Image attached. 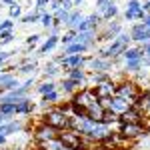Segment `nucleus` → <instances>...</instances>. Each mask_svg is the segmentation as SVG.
<instances>
[{"instance_id": "nucleus-1", "label": "nucleus", "mask_w": 150, "mask_h": 150, "mask_svg": "<svg viewBox=\"0 0 150 150\" xmlns=\"http://www.w3.org/2000/svg\"><path fill=\"white\" fill-rule=\"evenodd\" d=\"M44 124L52 126L54 130H64V128H70V118L62 110H50L44 116Z\"/></svg>"}, {"instance_id": "nucleus-2", "label": "nucleus", "mask_w": 150, "mask_h": 150, "mask_svg": "<svg viewBox=\"0 0 150 150\" xmlns=\"http://www.w3.org/2000/svg\"><path fill=\"white\" fill-rule=\"evenodd\" d=\"M114 92H116V96H118V98H124V100H126V102H130V104H134V102H136V98H138L136 84H132V82H126V84L118 86Z\"/></svg>"}, {"instance_id": "nucleus-3", "label": "nucleus", "mask_w": 150, "mask_h": 150, "mask_svg": "<svg viewBox=\"0 0 150 150\" xmlns=\"http://www.w3.org/2000/svg\"><path fill=\"white\" fill-rule=\"evenodd\" d=\"M60 144L64 146L66 150H78L82 148V140H80V134H76V132H62L60 136Z\"/></svg>"}, {"instance_id": "nucleus-4", "label": "nucleus", "mask_w": 150, "mask_h": 150, "mask_svg": "<svg viewBox=\"0 0 150 150\" xmlns=\"http://www.w3.org/2000/svg\"><path fill=\"white\" fill-rule=\"evenodd\" d=\"M98 98H96V94L92 92V90H82L80 94H76L74 96V102H72V106H78V108H88L92 102H96Z\"/></svg>"}, {"instance_id": "nucleus-5", "label": "nucleus", "mask_w": 150, "mask_h": 150, "mask_svg": "<svg viewBox=\"0 0 150 150\" xmlns=\"http://www.w3.org/2000/svg\"><path fill=\"white\" fill-rule=\"evenodd\" d=\"M130 106H132V104L126 102L124 98H118V96H114V98H110V102H108V108H106V110H110L112 114H124Z\"/></svg>"}, {"instance_id": "nucleus-6", "label": "nucleus", "mask_w": 150, "mask_h": 150, "mask_svg": "<svg viewBox=\"0 0 150 150\" xmlns=\"http://www.w3.org/2000/svg\"><path fill=\"white\" fill-rule=\"evenodd\" d=\"M140 118H142V112L136 110L134 106H130L124 114H120V120H122L124 124H140Z\"/></svg>"}, {"instance_id": "nucleus-7", "label": "nucleus", "mask_w": 150, "mask_h": 150, "mask_svg": "<svg viewBox=\"0 0 150 150\" xmlns=\"http://www.w3.org/2000/svg\"><path fill=\"white\" fill-rule=\"evenodd\" d=\"M128 40H130V38H128V36H124V34L118 36V40H116L114 44H112V46H110L108 50H106V52H104V56H116L118 52H124V48H126Z\"/></svg>"}, {"instance_id": "nucleus-8", "label": "nucleus", "mask_w": 150, "mask_h": 150, "mask_svg": "<svg viewBox=\"0 0 150 150\" xmlns=\"http://www.w3.org/2000/svg\"><path fill=\"white\" fill-rule=\"evenodd\" d=\"M114 84L112 82H102V84H98L96 86V98H100V100H104V98H112V94H114Z\"/></svg>"}, {"instance_id": "nucleus-9", "label": "nucleus", "mask_w": 150, "mask_h": 150, "mask_svg": "<svg viewBox=\"0 0 150 150\" xmlns=\"http://www.w3.org/2000/svg\"><path fill=\"white\" fill-rule=\"evenodd\" d=\"M120 134H122L124 138H136V136L142 134V126H140V124H124V122H122Z\"/></svg>"}, {"instance_id": "nucleus-10", "label": "nucleus", "mask_w": 150, "mask_h": 150, "mask_svg": "<svg viewBox=\"0 0 150 150\" xmlns=\"http://www.w3.org/2000/svg\"><path fill=\"white\" fill-rule=\"evenodd\" d=\"M36 138L40 140V142H44V140H54V138H58V136H56V130H54V128L44 124V126L36 128Z\"/></svg>"}, {"instance_id": "nucleus-11", "label": "nucleus", "mask_w": 150, "mask_h": 150, "mask_svg": "<svg viewBox=\"0 0 150 150\" xmlns=\"http://www.w3.org/2000/svg\"><path fill=\"white\" fill-rule=\"evenodd\" d=\"M126 18L128 20H134V18H144V10L136 0H130L128 4V10H126Z\"/></svg>"}, {"instance_id": "nucleus-12", "label": "nucleus", "mask_w": 150, "mask_h": 150, "mask_svg": "<svg viewBox=\"0 0 150 150\" xmlns=\"http://www.w3.org/2000/svg\"><path fill=\"white\" fill-rule=\"evenodd\" d=\"M130 38H134V40H148L150 38V28H146L144 24H138V26L132 28Z\"/></svg>"}, {"instance_id": "nucleus-13", "label": "nucleus", "mask_w": 150, "mask_h": 150, "mask_svg": "<svg viewBox=\"0 0 150 150\" xmlns=\"http://www.w3.org/2000/svg\"><path fill=\"white\" fill-rule=\"evenodd\" d=\"M62 62H64V66H66V68L74 70V68H78V66L82 64V56H80V54H74V56H70V58H64Z\"/></svg>"}, {"instance_id": "nucleus-14", "label": "nucleus", "mask_w": 150, "mask_h": 150, "mask_svg": "<svg viewBox=\"0 0 150 150\" xmlns=\"http://www.w3.org/2000/svg\"><path fill=\"white\" fill-rule=\"evenodd\" d=\"M40 148H42V150H64L58 138H54V140H44V142H40Z\"/></svg>"}, {"instance_id": "nucleus-15", "label": "nucleus", "mask_w": 150, "mask_h": 150, "mask_svg": "<svg viewBox=\"0 0 150 150\" xmlns=\"http://www.w3.org/2000/svg\"><path fill=\"white\" fill-rule=\"evenodd\" d=\"M84 50H86V44H80V42H78V44H74V46L66 48V52H64V54H72V52H84Z\"/></svg>"}, {"instance_id": "nucleus-16", "label": "nucleus", "mask_w": 150, "mask_h": 150, "mask_svg": "<svg viewBox=\"0 0 150 150\" xmlns=\"http://www.w3.org/2000/svg\"><path fill=\"white\" fill-rule=\"evenodd\" d=\"M116 12H118V8H116L114 4H106V8H104V16H106V18H110V16H114Z\"/></svg>"}, {"instance_id": "nucleus-17", "label": "nucleus", "mask_w": 150, "mask_h": 150, "mask_svg": "<svg viewBox=\"0 0 150 150\" xmlns=\"http://www.w3.org/2000/svg\"><path fill=\"white\" fill-rule=\"evenodd\" d=\"M124 56L128 60H138L140 58V50H124Z\"/></svg>"}, {"instance_id": "nucleus-18", "label": "nucleus", "mask_w": 150, "mask_h": 150, "mask_svg": "<svg viewBox=\"0 0 150 150\" xmlns=\"http://www.w3.org/2000/svg\"><path fill=\"white\" fill-rule=\"evenodd\" d=\"M82 78H84V74H82L78 68H74L72 72H70V80H74V82H80Z\"/></svg>"}, {"instance_id": "nucleus-19", "label": "nucleus", "mask_w": 150, "mask_h": 150, "mask_svg": "<svg viewBox=\"0 0 150 150\" xmlns=\"http://www.w3.org/2000/svg\"><path fill=\"white\" fill-rule=\"evenodd\" d=\"M68 18H70V16H68L64 10H58V12H56V24L62 22V20H64V22H68Z\"/></svg>"}, {"instance_id": "nucleus-20", "label": "nucleus", "mask_w": 150, "mask_h": 150, "mask_svg": "<svg viewBox=\"0 0 150 150\" xmlns=\"http://www.w3.org/2000/svg\"><path fill=\"white\" fill-rule=\"evenodd\" d=\"M54 44H56V36H52V38H50V40H48L46 44H44V46L40 48V52H46V50H50V48L54 46Z\"/></svg>"}, {"instance_id": "nucleus-21", "label": "nucleus", "mask_w": 150, "mask_h": 150, "mask_svg": "<svg viewBox=\"0 0 150 150\" xmlns=\"http://www.w3.org/2000/svg\"><path fill=\"white\" fill-rule=\"evenodd\" d=\"M92 66L96 70H104V68H108V64L106 62H102V60H92Z\"/></svg>"}, {"instance_id": "nucleus-22", "label": "nucleus", "mask_w": 150, "mask_h": 150, "mask_svg": "<svg viewBox=\"0 0 150 150\" xmlns=\"http://www.w3.org/2000/svg\"><path fill=\"white\" fill-rule=\"evenodd\" d=\"M78 20H80V14H78V12H74V14H72V16L68 18L70 26H78Z\"/></svg>"}, {"instance_id": "nucleus-23", "label": "nucleus", "mask_w": 150, "mask_h": 150, "mask_svg": "<svg viewBox=\"0 0 150 150\" xmlns=\"http://www.w3.org/2000/svg\"><path fill=\"white\" fill-rule=\"evenodd\" d=\"M56 100V92L52 90V92H48V94H44V104H48V102H54Z\"/></svg>"}, {"instance_id": "nucleus-24", "label": "nucleus", "mask_w": 150, "mask_h": 150, "mask_svg": "<svg viewBox=\"0 0 150 150\" xmlns=\"http://www.w3.org/2000/svg\"><path fill=\"white\" fill-rule=\"evenodd\" d=\"M52 90H54V84H50V82H48V84H42V86H40V92H44V94L52 92Z\"/></svg>"}, {"instance_id": "nucleus-25", "label": "nucleus", "mask_w": 150, "mask_h": 150, "mask_svg": "<svg viewBox=\"0 0 150 150\" xmlns=\"http://www.w3.org/2000/svg\"><path fill=\"white\" fill-rule=\"evenodd\" d=\"M76 84H78V82H74V80H66V82H64V90H66V92L74 90V86H76Z\"/></svg>"}, {"instance_id": "nucleus-26", "label": "nucleus", "mask_w": 150, "mask_h": 150, "mask_svg": "<svg viewBox=\"0 0 150 150\" xmlns=\"http://www.w3.org/2000/svg\"><path fill=\"white\" fill-rule=\"evenodd\" d=\"M140 64V60H128V70H136Z\"/></svg>"}, {"instance_id": "nucleus-27", "label": "nucleus", "mask_w": 150, "mask_h": 150, "mask_svg": "<svg viewBox=\"0 0 150 150\" xmlns=\"http://www.w3.org/2000/svg\"><path fill=\"white\" fill-rule=\"evenodd\" d=\"M12 28V22H2L0 24V32H8Z\"/></svg>"}, {"instance_id": "nucleus-28", "label": "nucleus", "mask_w": 150, "mask_h": 150, "mask_svg": "<svg viewBox=\"0 0 150 150\" xmlns=\"http://www.w3.org/2000/svg\"><path fill=\"white\" fill-rule=\"evenodd\" d=\"M62 40H64V42H74V40H76V34H74V32H68Z\"/></svg>"}, {"instance_id": "nucleus-29", "label": "nucleus", "mask_w": 150, "mask_h": 150, "mask_svg": "<svg viewBox=\"0 0 150 150\" xmlns=\"http://www.w3.org/2000/svg\"><path fill=\"white\" fill-rule=\"evenodd\" d=\"M0 38H2V42H10V40H12V34H10V32H2V34H0Z\"/></svg>"}, {"instance_id": "nucleus-30", "label": "nucleus", "mask_w": 150, "mask_h": 150, "mask_svg": "<svg viewBox=\"0 0 150 150\" xmlns=\"http://www.w3.org/2000/svg\"><path fill=\"white\" fill-rule=\"evenodd\" d=\"M18 14H20V8H18V6H12L10 8V16H18Z\"/></svg>"}, {"instance_id": "nucleus-31", "label": "nucleus", "mask_w": 150, "mask_h": 150, "mask_svg": "<svg viewBox=\"0 0 150 150\" xmlns=\"http://www.w3.org/2000/svg\"><path fill=\"white\" fill-rule=\"evenodd\" d=\"M42 24H44V26H48V24H52V18H50V16H42Z\"/></svg>"}, {"instance_id": "nucleus-32", "label": "nucleus", "mask_w": 150, "mask_h": 150, "mask_svg": "<svg viewBox=\"0 0 150 150\" xmlns=\"http://www.w3.org/2000/svg\"><path fill=\"white\" fill-rule=\"evenodd\" d=\"M36 18H38L36 14H30V16H26V18H24V22H34Z\"/></svg>"}, {"instance_id": "nucleus-33", "label": "nucleus", "mask_w": 150, "mask_h": 150, "mask_svg": "<svg viewBox=\"0 0 150 150\" xmlns=\"http://www.w3.org/2000/svg\"><path fill=\"white\" fill-rule=\"evenodd\" d=\"M6 58H8V54H4V52H2V54H0V62H2V60H6Z\"/></svg>"}, {"instance_id": "nucleus-34", "label": "nucleus", "mask_w": 150, "mask_h": 150, "mask_svg": "<svg viewBox=\"0 0 150 150\" xmlns=\"http://www.w3.org/2000/svg\"><path fill=\"white\" fill-rule=\"evenodd\" d=\"M144 10H146V12H150V2H146V4H144Z\"/></svg>"}, {"instance_id": "nucleus-35", "label": "nucleus", "mask_w": 150, "mask_h": 150, "mask_svg": "<svg viewBox=\"0 0 150 150\" xmlns=\"http://www.w3.org/2000/svg\"><path fill=\"white\" fill-rule=\"evenodd\" d=\"M2 120H6V116H4L2 112H0V122H2Z\"/></svg>"}, {"instance_id": "nucleus-36", "label": "nucleus", "mask_w": 150, "mask_h": 150, "mask_svg": "<svg viewBox=\"0 0 150 150\" xmlns=\"http://www.w3.org/2000/svg\"><path fill=\"white\" fill-rule=\"evenodd\" d=\"M144 50H146V52L150 54V44H148V46H144Z\"/></svg>"}, {"instance_id": "nucleus-37", "label": "nucleus", "mask_w": 150, "mask_h": 150, "mask_svg": "<svg viewBox=\"0 0 150 150\" xmlns=\"http://www.w3.org/2000/svg\"><path fill=\"white\" fill-rule=\"evenodd\" d=\"M0 142H4V134H0Z\"/></svg>"}]
</instances>
